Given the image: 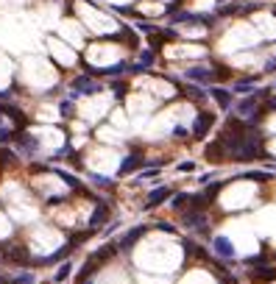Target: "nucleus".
I'll return each mask as SVG.
<instances>
[{"mask_svg": "<svg viewBox=\"0 0 276 284\" xmlns=\"http://www.w3.org/2000/svg\"><path fill=\"white\" fill-rule=\"evenodd\" d=\"M184 78L187 81H198V84H212V81H218V75H215L212 67H187Z\"/></svg>", "mask_w": 276, "mask_h": 284, "instance_id": "5", "label": "nucleus"}, {"mask_svg": "<svg viewBox=\"0 0 276 284\" xmlns=\"http://www.w3.org/2000/svg\"><path fill=\"white\" fill-rule=\"evenodd\" d=\"M145 232H148L145 226H137V229H131V232H126V234L120 237V240H117V251H120V248H123V251H131V248H134V242H137V240H140V237H143Z\"/></svg>", "mask_w": 276, "mask_h": 284, "instance_id": "9", "label": "nucleus"}, {"mask_svg": "<svg viewBox=\"0 0 276 284\" xmlns=\"http://www.w3.org/2000/svg\"><path fill=\"white\" fill-rule=\"evenodd\" d=\"M78 284H92V281H90V279H84V281H78Z\"/></svg>", "mask_w": 276, "mask_h": 284, "instance_id": "21", "label": "nucleus"}, {"mask_svg": "<svg viewBox=\"0 0 276 284\" xmlns=\"http://www.w3.org/2000/svg\"><path fill=\"white\" fill-rule=\"evenodd\" d=\"M156 229H159V232H168V234H176V229L170 226V223H156Z\"/></svg>", "mask_w": 276, "mask_h": 284, "instance_id": "19", "label": "nucleus"}, {"mask_svg": "<svg viewBox=\"0 0 276 284\" xmlns=\"http://www.w3.org/2000/svg\"><path fill=\"white\" fill-rule=\"evenodd\" d=\"M70 273H73V265H70V262H64L62 268H59V273H56V281H64Z\"/></svg>", "mask_w": 276, "mask_h": 284, "instance_id": "15", "label": "nucleus"}, {"mask_svg": "<svg viewBox=\"0 0 276 284\" xmlns=\"http://www.w3.org/2000/svg\"><path fill=\"white\" fill-rule=\"evenodd\" d=\"M117 253V242H109V245H103V248H98L95 253H90V259L84 262V268H81V273H78V281H84V279H90L92 273H95L98 268H101L103 262H109L112 257Z\"/></svg>", "mask_w": 276, "mask_h": 284, "instance_id": "1", "label": "nucleus"}, {"mask_svg": "<svg viewBox=\"0 0 276 284\" xmlns=\"http://www.w3.org/2000/svg\"><path fill=\"white\" fill-rule=\"evenodd\" d=\"M112 90H115V95H117V98H123V95H126V90H128V87L123 84V81H115V84H112Z\"/></svg>", "mask_w": 276, "mask_h": 284, "instance_id": "17", "label": "nucleus"}, {"mask_svg": "<svg viewBox=\"0 0 276 284\" xmlns=\"http://www.w3.org/2000/svg\"><path fill=\"white\" fill-rule=\"evenodd\" d=\"M254 84H257V78H243V81H237V84L232 87V92H237V95H249Z\"/></svg>", "mask_w": 276, "mask_h": 284, "instance_id": "13", "label": "nucleus"}, {"mask_svg": "<svg viewBox=\"0 0 276 284\" xmlns=\"http://www.w3.org/2000/svg\"><path fill=\"white\" fill-rule=\"evenodd\" d=\"M212 126H215V115H212V111H198L196 123H192V137H196V139L207 137V134L212 131Z\"/></svg>", "mask_w": 276, "mask_h": 284, "instance_id": "4", "label": "nucleus"}, {"mask_svg": "<svg viewBox=\"0 0 276 284\" xmlns=\"http://www.w3.org/2000/svg\"><path fill=\"white\" fill-rule=\"evenodd\" d=\"M170 204H173V209L181 212L187 204H190V195H187V192H179V195H173V201H170Z\"/></svg>", "mask_w": 276, "mask_h": 284, "instance_id": "14", "label": "nucleus"}, {"mask_svg": "<svg viewBox=\"0 0 276 284\" xmlns=\"http://www.w3.org/2000/svg\"><path fill=\"white\" fill-rule=\"evenodd\" d=\"M207 92L215 98V103L220 106V111H229V109H232V90H223V87H209Z\"/></svg>", "mask_w": 276, "mask_h": 284, "instance_id": "10", "label": "nucleus"}, {"mask_svg": "<svg viewBox=\"0 0 276 284\" xmlns=\"http://www.w3.org/2000/svg\"><path fill=\"white\" fill-rule=\"evenodd\" d=\"M229 181H232V179H223V181H212V184H209V181H207L209 187L204 189V198H207V204H212V201H215V195H218L220 189H223V187L229 184Z\"/></svg>", "mask_w": 276, "mask_h": 284, "instance_id": "12", "label": "nucleus"}, {"mask_svg": "<svg viewBox=\"0 0 276 284\" xmlns=\"http://www.w3.org/2000/svg\"><path fill=\"white\" fill-rule=\"evenodd\" d=\"M181 223H184L187 229H196V232L207 234V223H209V212L207 209H196V206H190V209H181Z\"/></svg>", "mask_w": 276, "mask_h": 284, "instance_id": "3", "label": "nucleus"}, {"mask_svg": "<svg viewBox=\"0 0 276 284\" xmlns=\"http://www.w3.org/2000/svg\"><path fill=\"white\" fill-rule=\"evenodd\" d=\"M101 90L103 87L98 84L90 73H84V75H78V78H73V84H70V100H78V98H84V95H98Z\"/></svg>", "mask_w": 276, "mask_h": 284, "instance_id": "2", "label": "nucleus"}, {"mask_svg": "<svg viewBox=\"0 0 276 284\" xmlns=\"http://www.w3.org/2000/svg\"><path fill=\"white\" fill-rule=\"evenodd\" d=\"M273 92H276V84H273Z\"/></svg>", "mask_w": 276, "mask_h": 284, "instance_id": "22", "label": "nucleus"}, {"mask_svg": "<svg viewBox=\"0 0 276 284\" xmlns=\"http://www.w3.org/2000/svg\"><path fill=\"white\" fill-rule=\"evenodd\" d=\"M9 137H11V131H9V128H6V126H0V142H6Z\"/></svg>", "mask_w": 276, "mask_h": 284, "instance_id": "20", "label": "nucleus"}, {"mask_svg": "<svg viewBox=\"0 0 276 284\" xmlns=\"http://www.w3.org/2000/svg\"><path fill=\"white\" fill-rule=\"evenodd\" d=\"M106 220H109V206L106 204H98V209L92 212V217H90V226L92 229H101Z\"/></svg>", "mask_w": 276, "mask_h": 284, "instance_id": "11", "label": "nucleus"}, {"mask_svg": "<svg viewBox=\"0 0 276 284\" xmlns=\"http://www.w3.org/2000/svg\"><path fill=\"white\" fill-rule=\"evenodd\" d=\"M168 198H173V189H170V187H156V189H151V192H148V201H145L143 209H156V206L165 204Z\"/></svg>", "mask_w": 276, "mask_h": 284, "instance_id": "6", "label": "nucleus"}, {"mask_svg": "<svg viewBox=\"0 0 276 284\" xmlns=\"http://www.w3.org/2000/svg\"><path fill=\"white\" fill-rule=\"evenodd\" d=\"M212 251L218 253L220 259H234V257H237V251H234V245H232L229 237H215V240H212Z\"/></svg>", "mask_w": 276, "mask_h": 284, "instance_id": "7", "label": "nucleus"}, {"mask_svg": "<svg viewBox=\"0 0 276 284\" xmlns=\"http://www.w3.org/2000/svg\"><path fill=\"white\" fill-rule=\"evenodd\" d=\"M9 284H34V273H22V276H17L14 281H9Z\"/></svg>", "mask_w": 276, "mask_h": 284, "instance_id": "16", "label": "nucleus"}, {"mask_svg": "<svg viewBox=\"0 0 276 284\" xmlns=\"http://www.w3.org/2000/svg\"><path fill=\"white\" fill-rule=\"evenodd\" d=\"M143 162H145V156H143L140 151L128 153V156L123 159V164H120V170H117V176H128V173H134V170L143 167Z\"/></svg>", "mask_w": 276, "mask_h": 284, "instance_id": "8", "label": "nucleus"}, {"mask_svg": "<svg viewBox=\"0 0 276 284\" xmlns=\"http://www.w3.org/2000/svg\"><path fill=\"white\" fill-rule=\"evenodd\" d=\"M179 170H181V173H192V170H196V164H192V162H181Z\"/></svg>", "mask_w": 276, "mask_h": 284, "instance_id": "18", "label": "nucleus"}]
</instances>
